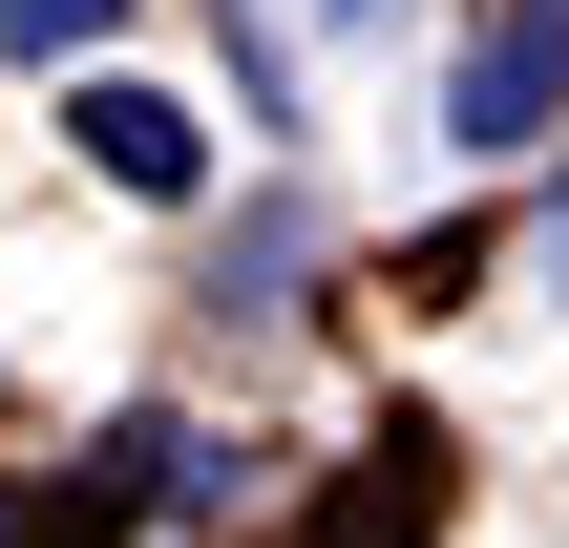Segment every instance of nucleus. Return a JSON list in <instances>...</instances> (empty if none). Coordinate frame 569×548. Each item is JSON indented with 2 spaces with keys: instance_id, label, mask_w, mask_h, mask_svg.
Masks as SVG:
<instances>
[{
  "instance_id": "f257e3e1",
  "label": "nucleus",
  "mask_w": 569,
  "mask_h": 548,
  "mask_svg": "<svg viewBox=\"0 0 569 548\" xmlns=\"http://www.w3.org/2000/svg\"><path fill=\"white\" fill-rule=\"evenodd\" d=\"M549 127H569V0H486V21H465V63H443V148L528 169Z\"/></svg>"
},
{
  "instance_id": "f03ea898",
  "label": "nucleus",
  "mask_w": 569,
  "mask_h": 548,
  "mask_svg": "<svg viewBox=\"0 0 569 548\" xmlns=\"http://www.w3.org/2000/svg\"><path fill=\"white\" fill-rule=\"evenodd\" d=\"M63 127H84V169H106L127 211H190V190H211V106H169V84H127V63L63 84Z\"/></svg>"
},
{
  "instance_id": "7ed1b4c3",
  "label": "nucleus",
  "mask_w": 569,
  "mask_h": 548,
  "mask_svg": "<svg viewBox=\"0 0 569 548\" xmlns=\"http://www.w3.org/2000/svg\"><path fill=\"white\" fill-rule=\"evenodd\" d=\"M296 275H317V211L274 190V211H253V232L211 253V296H232V317H296Z\"/></svg>"
},
{
  "instance_id": "20e7f679",
  "label": "nucleus",
  "mask_w": 569,
  "mask_h": 548,
  "mask_svg": "<svg viewBox=\"0 0 569 548\" xmlns=\"http://www.w3.org/2000/svg\"><path fill=\"white\" fill-rule=\"evenodd\" d=\"M106 21H127V0H0V63H84Z\"/></svg>"
},
{
  "instance_id": "39448f33",
  "label": "nucleus",
  "mask_w": 569,
  "mask_h": 548,
  "mask_svg": "<svg viewBox=\"0 0 569 548\" xmlns=\"http://www.w3.org/2000/svg\"><path fill=\"white\" fill-rule=\"evenodd\" d=\"M317 21H401V0H317Z\"/></svg>"
},
{
  "instance_id": "423d86ee",
  "label": "nucleus",
  "mask_w": 569,
  "mask_h": 548,
  "mask_svg": "<svg viewBox=\"0 0 569 548\" xmlns=\"http://www.w3.org/2000/svg\"><path fill=\"white\" fill-rule=\"evenodd\" d=\"M549 275H569V190H549Z\"/></svg>"
}]
</instances>
